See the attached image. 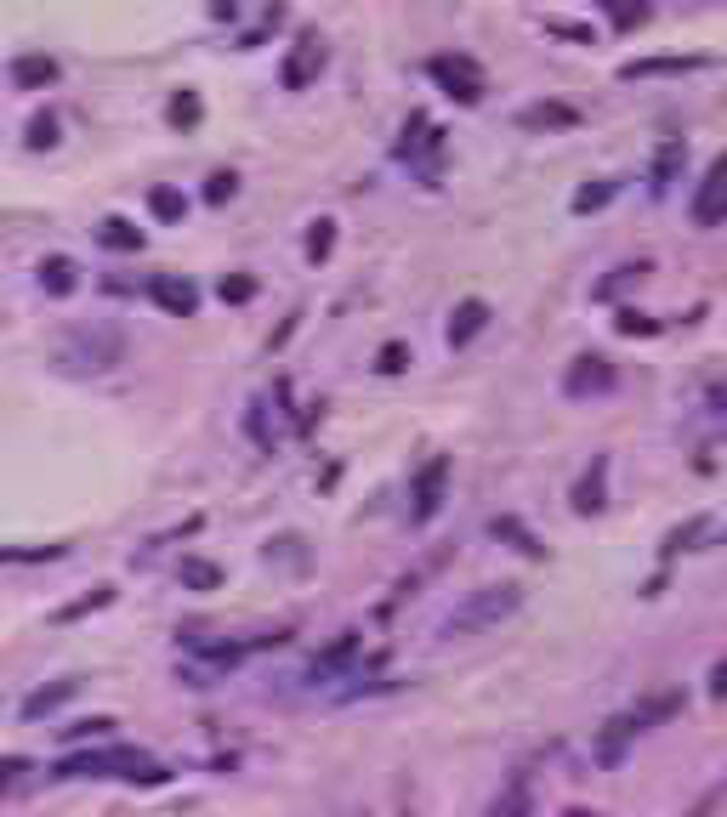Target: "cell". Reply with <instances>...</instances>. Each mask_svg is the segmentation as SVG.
I'll list each match as a JSON object with an SVG mask.
<instances>
[{"instance_id": "1", "label": "cell", "mask_w": 727, "mask_h": 817, "mask_svg": "<svg viewBox=\"0 0 727 817\" xmlns=\"http://www.w3.org/2000/svg\"><path fill=\"white\" fill-rule=\"evenodd\" d=\"M57 364L69 369V375H108V369L125 364V330L120 324H103V318L69 324L63 341H57Z\"/></svg>"}, {"instance_id": "2", "label": "cell", "mask_w": 727, "mask_h": 817, "mask_svg": "<svg viewBox=\"0 0 727 817\" xmlns=\"http://www.w3.org/2000/svg\"><path fill=\"white\" fill-rule=\"evenodd\" d=\"M523 608V585H483V591H466V602H455V608L444 613V625H438V636H483V630L506 625L512 613Z\"/></svg>"}, {"instance_id": "3", "label": "cell", "mask_w": 727, "mask_h": 817, "mask_svg": "<svg viewBox=\"0 0 727 817\" xmlns=\"http://www.w3.org/2000/svg\"><path fill=\"white\" fill-rule=\"evenodd\" d=\"M52 778H131V783H165L171 772L154 766L142 749L131 744H114V749H86V755H69V761H57Z\"/></svg>"}, {"instance_id": "4", "label": "cell", "mask_w": 727, "mask_h": 817, "mask_svg": "<svg viewBox=\"0 0 727 817\" xmlns=\"http://www.w3.org/2000/svg\"><path fill=\"white\" fill-rule=\"evenodd\" d=\"M426 74L438 80V91H444L449 103H461V108H478L483 91H489V80H483V69L472 63V57H432Z\"/></svg>"}, {"instance_id": "5", "label": "cell", "mask_w": 727, "mask_h": 817, "mask_svg": "<svg viewBox=\"0 0 727 817\" xmlns=\"http://www.w3.org/2000/svg\"><path fill=\"white\" fill-rule=\"evenodd\" d=\"M449 454H432L421 471H415V483H409V500H415V511H409V522L415 528H426V522L444 511V500H449Z\"/></svg>"}, {"instance_id": "6", "label": "cell", "mask_w": 727, "mask_h": 817, "mask_svg": "<svg viewBox=\"0 0 727 817\" xmlns=\"http://www.w3.org/2000/svg\"><path fill=\"white\" fill-rule=\"evenodd\" d=\"M614 386H620V369H614V358H603V352H580V358L563 369L568 398H608Z\"/></svg>"}, {"instance_id": "7", "label": "cell", "mask_w": 727, "mask_h": 817, "mask_svg": "<svg viewBox=\"0 0 727 817\" xmlns=\"http://www.w3.org/2000/svg\"><path fill=\"white\" fill-rule=\"evenodd\" d=\"M358 647H364V636H358V630L336 636V642H330L319 659L302 670V681H307V687H330V681H347V676H353V664H358Z\"/></svg>"}, {"instance_id": "8", "label": "cell", "mask_w": 727, "mask_h": 817, "mask_svg": "<svg viewBox=\"0 0 727 817\" xmlns=\"http://www.w3.org/2000/svg\"><path fill=\"white\" fill-rule=\"evenodd\" d=\"M722 222H727V154H716L699 193H693V227H722Z\"/></svg>"}, {"instance_id": "9", "label": "cell", "mask_w": 727, "mask_h": 817, "mask_svg": "<svg viewBox=\"0 0 727 817\" xmlns=\"http://www.w3.org/2000/svg\"><path fill=\"white\" fill-rule=\"evenodd\" d=\"M631 744H637L631 715H614V721H608V727H597V738H591V761L603 766V772H614V766H625Z\"/></svg>"}, {"instance_id": "10", "label": "cell", "mask_w": 727, "mask_h": 817, "mask_svg": "<svg viewBox=\"0 0 727 817\" xmlns=\"http://www.w3.org/2000/svg\"><path fill=\"white\" fill-rule=\"evenodd\" d=\"M682 710H688V693H682V687H659V693L637 698L625 715H631V727H637V732H648V727H665V721L682 715Z\"/></svg>"}, {"instance_id": "11", "label": "cell", "mask_w": 727, "mask_h": 817, "mask_svg": "<svg viewBox=\"0 0 727 817\" xmlns=\"http://www.w3.org/2000/svg\"><path fill=\"white\" fill-rule=\"evenodd\" d=\"M148 296H154V307L171 318H194L199 313V290L188 279H177V273H154L148 279Z\"/></svg>"}, {"instance_id": "12", "label": "cell", "mask_w": 727, "mask_h": 817, "mask_svg": "<svg viewBox=\"0 0 727 817\" xmlns=\"http://www.w3.org/2000/svg\"><path fill=\"white\" fill-rule=\"evenodd\" d=\"M319 69H324V46H319V35H302V40H296V52L284 57V86H290V91L313 86V80H319Z\"/></svg>"}, {"instance_id": "13", "label": "cell", "mask_w": 727, "mask_h": 817, "mask_svg": "<svg viewBox=\"0 0 727 817\" xmlns=\"http://www.w3.org/2000/svg\"><path fill=\"white\" fill-rule=\"evenodd\" d=\"M608 505V454H597L586 471H580V483H574V511L580 517H597Z\"/></svg>"}, {"instance_id": "14", "label": "cell", "mask_w": 727, "mask_h": 817, "mask_svg": "<svg viewBox=\"0 0 727 817\" xmlns=\"http://www.w3.org/2000/svg\"><path fill=\"white\" fill-rule=\"evenodd\" d=\"M517 125L534 131V137H540V131H574V125H580V108L574 103H529L517 114Z\"/></svg>"}, {"instance_id": "15", "label": "cell", "mask_w": 727, "mask_h": 817, "mask_svg": "<svg viewBox=\"0 0 727 817\" xmlns=\"http://www.w3.org/2000/svg\"><path fill=\"white\" fill-rule=\"evenodd\" d=\"M489 330V301H461V307H455V313H449V347H472V341H478V335Z\"/></svg>"}, {"instance_id": "16", "label": "cell", "mask_w": 727, "mask_h": 817, "mask_svg": "<svg viewBox=\"0 0 727 817\" xmlns=\"http://www.w3.org/2000/svg\"><path fill=\"white\" fill-rule=\"evenodd\" d=\"M52 80H57V57H46V52L12 57V86L18 91H46Z\"/></svg>"}, {"instance_id": "17", "label": "cell", "mask_w": 727, "mask_h": 817, "mask_svg": "<svg viewBox=\"0 0 727 817\" xmlns=\"http://www.w3.org/2000/svg\"><path fill=\"white\" fill-rule=\"evenodd\" d=\"M705 69V57H637V63H625L620 80H665V74H693Z\"/></svg>"}, {"instance_id": "18", "label": "cell", "mask_w": 727, "mask_h": 817, "mask_svg": "<svg viewBox=\"0 0 727 817\" xmlns=\"http://www.w3.org/2000/svg\"><path fill=\"white\" fill-rule=\"evenodd\" d=\"M74 693H80V681H52V687H40V693H29V698H23V721H40V715L63 710V704H69Z\"/></svg>"}, {"instance_id": "19", "label": "cell", "mask_w": 727, "mask_h": 817, "mask_svg": "<svg viewBox=\"0 0 727 817\" xmlns=\"http://www.w3.org/2000/svg\"><path fill=\"white\" fill-rule=\"evenodd\" d=\"M97 244H103V250H120V256H137V250H142V227L125 222V216H108V222L97 227Z\"/></svg>"}, {"instance_id": "20", "label": "cell", "mask_w": 727, "mask_h": 817, "mask_svg": "<svg viewBox=\"0 0 727 817\" xmlns=\"http://www.w3.org/2000/svg\"><path fill=\"white\" fill-rule=\"evenodd\" d=\"M35 273H40V290H46V296H69L74 284H80V267H74L69 256H46Z\"/></svg>"}, {"instance_id": "21", "label": "cell", "mask_w": 727, "mask_h": 817, "mask_svg": "<svg viewBox=\"0 0 727 817\" xmlns=\"http://www.w3.org/2000/svg\"><path fill=\"white\" fill-rule=\"evenodd\" d=\"M177 579H182V591H222V568L216 562H205V557H182L177 562Z\"/></svg>"}, {"instance_id": "22", "label": "cell", "mask_w": 727, "mask_h": 817, "mask_svg": "<svg viewBox=\"0 0 727 817\" xmlns=\"http://www.w3.org/2000/svg\"><path fill=\"white\" fill-rule=\"evenodd\" d=\"M682 159H688V148H682V142H665V148H659V159H654V176H648V188H654V193H671L676 171H682Z\"/></svg>"}, {"instance_id": "23", "label": "cell", "mask_w": 727, "mask_h": 817, "mask_svg": "<svg viewBox=\"0 0 727 817\" xmlns=\"http://www.w3.org/2000/svg\"><path fill=\"white\" fill-rule=\"evenodd\" d=\"M648 273H654L648 261H625V267H614V273H608V279L597 284V301H614V296H620V290H631V284H642V279H648Z\"/></svg>"}, {"instance_id": "24", "label": "cell", "mask_w": 727, "mask_h": 817, "mask_svg": "<svg viewBox=\"0 0 727 817\" xmlns=\"http://www.w3.org/2000/svg\"><path fill=\"white\" fill-rule=\"evenodd\" d=\"M489 528H495V539H512V545L523 551V557H546V545H540V539H534V534H529V528H523L517 517H495Z\"/></svg>"}, {"instance_id": "25", "label": "cell", "mask_w": 727, "mask_h": 817, "mask_svg": "<svg viewBox=\"0 0 727 817\" xmlns=\"http://www.w3.org/2000/svg\"><path fill=\"white\" fill-rule=\"evenodd\" d=\"M608 12V23L614 29H637V23H648V0H597Z\"/></svg>"}, {"instance_id": "26", "label": "cell", "mask_w": 727, "mask_h": 817, "mask_svg": "<svg viewBox=\"0 0 727 817\" xmlns=\"http://www.w3.org/2000/svg\"><path fill=\"white\" fill-rule=\"evenodd\" d=\"M330 250H336V222H330V216H319V222L307 227V261L319 267V261H330Z\"/></svg>"}, {"instance_id": "27", "label": "cell", "mask_w": 727, "mask_h": 817, "mask_svg": "<svg viewBox=\"0 0 727 817\" xmlns=\"http://www.w3.org/2000/svg\"><path fill=\"white\" fill-rule=\"evenodd\" d=\"M165 120H171V125H182V131H194V125L205 120V108H199V97H194V91H177V97L165 103Z\"/></svg>"}, {"instance_id": "28", "label": "cell", "mask_w": 727, "mask_h": 817, "mask_svg": "<svg viewBox=\"0 0 727 817\" xmlns=\"http://www.w3.org/2000/svg\"><path fill=\"white\" fill-rule=\"evenodd\" d=\"M148 210L160 216V222H182L188 216V199L177 188H148Z\"/></svg>"}, {"instance_id": "29", "label": "cell", "mask_w": 727, "mask_h": 817, "mask_svg": "<svg viewBox=\"0 0 727 817\" xmlns=\"http://www.w3.org/2000/svg\"><path fill=\"white\" fill-rule=\"evenodd\" d=\"M29 772H35L29 755H6V761H0V795H18L23 783H29Z\"/></svg>"}, {"instance_id": "30", "label": "cell", "mask_w": 727, "mask_h": 817, "mask_svg": "<svg viewBox=\"0 0 727 817\" xmlns=\"http://www.w3.org/2000/svg\"><path fill=\"white\" fill-rule=\"evenodd\" d=\"M108 602H114V585H97V591H91V596H80V602H69V608L57 613V619H63V625H69V619H86V613L108 608Z\"/></svg>"}, {"instance_id": "31", "label": "cell", "mask_w": 727, "mask_h": 817, "mask_svg": "<svg viewBox=\"0 0 727 817\" xmlns=\"http://www.w3.org/2000/svg\"><path fill=\"white\" fill-rule=\"evenodd\" d=\"M216 296L228 301V307H245V301L256 296V279H250V273H228V279L216 284Z\"/></svg>"}, {"instance_id": "32", "label": "cell", "mask_w": 727, "mask_h": 817, "mask_svg": "<svg viewBox=\"0 0 727 817\" xmlns=\"http://www.w3.org/2000/svg\"><path fill=\"white\" fill-rule=\"evenodd\" d=\"M705 528H710V517H688L682 528H671V539H665V557H671V551H688V545L705 534Z\"/></svg>"}, {"instance_id": "33", "label": "cell", "mask_w": 727, "mask_h": 817, "mask_svg": "<svg viewBox=\"0 0 727 817\" xmlns=\"http://www.w3.org/2000/svg\"><path fill=\"white\" fill-rule=\"evenodd\" d=\"M375 369H381V375H404V369H409V347H404V341H387V347L375 352Z\"/></svg>"}, {"instance_id": "34", "label": "cell", "mask_w": 727, "mask_h": 817, "mask_svg": "<svg viewBox=\"0 0 727 817\" xmlns=\"http://www.w3.org/2000/svg\"><path fill=\"white\" fill-rule=\"evenodd\" d=\"M233 193H239V176H233V171H216L211 182H205V205H228Z\"/></svg>"}, {"instance_id": "35", "label": "cell", "mask_w": 727, "mask_h": 817, "mask_svg": "<svg viewBox=\"0 0 727 817\" xmlns=\"http://www.w3.org/2000/svg\"><path fill=\"white\" fill-rule=\"evenodd\" d=\"M63 738H114V721L108 715H91V721H74V727H63Z\"/></svg>"}, {"instance_id": "36", "label": "cell", "mask_w": 727, "mask_h": 817, "mask_svg": "<svg viewBox=\"0 0 727 817\" xmlns=\"http://www.w3.org/2000/svg\"><path fill=\"white\" fill-rule=\"evenodd\" d=\"M546 35H563V40H580V46H597L591 23H568V18H546Z\"/></svg>"}, {"instance_id": "37", "label": "cell", "mask_w": 727, "mask_h": 817, "mask_svg": "<svg viewBox=\"0 0 727 817\" xmlns=\"http://www.w3.org/2000/svg\"><path fill=\"white\" fill-rule=\"evenodd\" d=\"M608 199H614V182H597V188H580V193H574V210L586 216V210H603Z\"/></svg>"}, {"instance_id": "38", "label": "cell", "mask_w": 727, "mask_h": 817, "mask_svg": "<svg viewBox=\"0 0 727 817\" xmlns=\"http://www.w3.org/2000/svg\"><path fill=\"white\" fill-rule=\"evenodd\" d=\"M29 148H57V120L52 114H35V120H29Z\"/></svg>"}, {"instance_id": "39", "label": "cell", "mask_w": 727, "mask_h": 817, "mask_svg": "<svg viewBox=\"0 0 727 817\" xmlns=\"http://www.w3.org/2000/svg\"><path fill=\"white\" fill-rule=\"evenodd\" d=\"M614 330H620V335H654L659 324L648 313H620V318H614Z\"/></svg>"}, {"instance_id": "40", "label": "cell", "mask_w": 727, "mask_h": 817, "mask_svg": "<svg viewBox=\"0 0 727 817\" xmlns=\"http://www.w3.org/2000/svg\"><path fill=\"white\" fill-rule=\"evenodd\" d=\"M710 693H716V698H727V659L716 664V670H710Z\"/></svg>"}, {"instance_id": "41", "label": "cell", "mask_w": 727, "mask_h": 817, "mask_svg": "<svg viewBox=\"0 0 727 817\" xmlns=\"http://www.w3.org/2000/svg\"><path fill=\"white\" fill-rule=\"evenodd\" d=\"M563 817H591V812H563Z\"/></svg>"}, {"instance_id": "42", "label": "cell", "mask_w": 727, "mask_h": 817, "mask_svg": "<svg viewBox=\"0 0 727 817\" xmlns=\"http://www.w3.org/2000/svg\"><path fill=\"white\" fill-rule=\"evenodd\" d=\"M591 817H603V812H591Z\"/></svg>"}]
</instances>
